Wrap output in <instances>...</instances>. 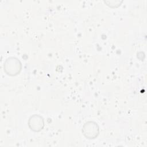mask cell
<instances>
[{"label":"cell","mask_w":147,"mask_h":147,"mask_svg":"<svg viewBox=\"0 0 147 147\" xmlns=\"http://www.w3.org/2000/svg\"><path fill=\"white\" fill-rule=\"evenodd\" d=\"M4 71L11 76H14L20 73L22 65L20 61L16 57H9L4 62Z\"/></svg>","instance_id":"6da1fadb"},{"label":"cell","mask_w":147,"mask_h":147,"mask_svg":"<svg viewBox=\"0 0 147 147\" xmlns=\"http://www.w3.org/2000/svg\"><path fill=\"white\" fill-rule=\"evenodd\" d=\"M82 131L87 138H95L99 133V127L96 123L89 121L84 125Z\"/></svg>","instance_id":"7a4b0ae2"},{"label":"cell","mask_w":147,"mask_h":147,"mask_svg":"<svg viewBox=\"0 0 147 147\" xmlns=\"http://www.w3.org/2000/svg\"><path fill=\"white\" fill-rule=\"evenodd\" d=\"M44 120L42 118L38 115H34L29 119V126L30 129L34 131L41 130L44 126Z\"/></svg>","instance_id":"3957f363"},{"label":"cell","mask_w":147,"mask_h":147,"mask_svg":"<svg viewBox=\"0 0 147 147\" xmlns=\"http://www.w3.org/2000/svg\"><path fill=\"white\" fill-rule=\"evenodd\" d=\"M105 2L106 3H107V5H109L110 7H117V6H119L121 3L122 2V1L120 2V1H105Z\"/></svg>","instance_id":"277c9868"}]
</instances>
